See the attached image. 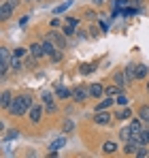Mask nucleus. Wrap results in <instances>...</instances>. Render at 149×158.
I'll list each match as a JSON object with an SVG mask.
<instances>
[{
    "mask_svg": "<svg viewBox=\"0 0 149 158\" xmlns=\"http://www.w3.org/2000/svg\"><path fill=\"white\" fill-rule=\"evenodd\" d=\"M34 105L32 103V96L30 94H22V96H15L13 98V103H11V107L6 109L11 115H24V113H28V109Z\"/></svg>",
    "mask_w": 149,
    "mask_h": 158,
    "instance_id": "1",
    "label": "nucleus"
},
{
    "mask_svg": "<svg viewBox=\"0 0 149 158\" xmlns=\"http://www.w3.org/2000/svg\"><path fill=\"white\" fill-rule=\"evenodd\" d=\"M47 39H51V41L58 45V49H66V34H64V32L60 34L58 30H51L49 34H47Z\"/></svg>",
    "mask_w": 149,
    "mask_h": 158,
    "instance_id": "2",
    "label": "nucleus"
},
{
    "mask_svg": "<svg viewBox=\"0 0 149 158\" xmlns=\"http://www.w3.org/2000/svg\"><path fill=\"white\" fill-rule=\"evenodd\" d=\"M28 120L32 122V124H38L41 120H43V107L41 105H32L28 109Z\"/></svg>",
    "mask_w": 149,
    "mask_h": 158,
    "instance_id": "3",
    "label": "nucleus"
},
{
    "mask_svg": "<svg viewBox=\"0 0 149 158\" xmlns=\"http://www.w3.org/2000/svg\"><path fill=\"white\" fill-rule=\"evenodd\" d=\"M90 96V88H83V85H77L73 90V101L74 103H85Z\"/></svg>",
    "mask_w": 149,
    "mask_h": 158,
    "instance_id": "4",
    "label": "nucleus"
},
{
    "mask_svg": "<svg viewBox=\"0 0 149 158\" xmlns=\"http://www.w3.org/2000/svg\"><path fill=\"white\" fill-rule=\"evenodd\" d=\"M94 122H96L98 126H107V124H111V113H109L107 109H102V111H96V115H94Z\"/></svg>",
    "mask_w": 149,
    "mask_h": 158,
    "instance_id": "5",
    "label": "nucleus"
},
{
    "mask_svg": "<svg viewBox=\"0 0 149 158\" xmlns=\"http://www.w3.org/2000/svg\"><path fill=\"white\" fill-rule=\"evenodd\" d=\"M13 11H15V9H13L9 2H2V4H0V19H2V22H6V19L13 15Z\"/></svg>",
    "mask_w": 149,
    "mask_h": 158,
    "instance_id": "6",
    "label": "nucleus"
},
{
    "mask_svg": "<svg viewBox=\"0 0 149 158\" xmlns=\"http://www.w3.org/2000/svg\"><path fill=\"white\" fill-rule=\"evenodd\" d=\"M147 75H149L147 64H136V66H134V77H136V81H143Z\"/></svg>",
    "mask_w": 149,
    "mask_h": 158,
    "instance_id": "7",
    "label": "nucleus"
},
{
    "mask_svg": "<svg viewBox=\"0 0 149 158\" xmlns=\"http://www.w3.org/2000/svg\"><path fill=\"white\" fill-rule=\"evenodd\" d=\"M55 96L62 98V101L73 98V90H68V88H64V85H55Z\"/></svg>",
    "mask_w": 149,
    "mask_h": 158,
    "instance_id": "8",
    "label": "nucleus"
},
{
    "mask_svg": "<svg viewBox=\"0 0 149 158\" xmlns=\"http://www.w3.org/2000/svg\"><path fill=\"white\" fill-rule=\"evenodd\" d=\"M90 96H92V98L104 96V85H102V83H92V85H90Z\"/></svg>",
    "mask_w": 149,
    "mask_h": 158,
    "instance_id": "9",
    "label": "nucleus"
},
{
    "mask_svg": "<svg viewBox=\"0 0 149 158\" xmlns=\"http://www.w3.org/2000/svg\"><path fill=\"white\" fill-rule=\"evenodd\" d=\"M43 105H45L47 111H55V98H53V94H49V92L43 94Z\"/></svg>",
    "mask_w": 149,
    "mask_h": 158,
    "instance_id": "10",
    "label": "nucleus"
},
{
    "mask_svg": "<svg viewBox=\"0 0 149 158\" xmlns=\"http://www.w3.org/2000/svg\"><path fill=\"white\" fill-rule=\"evenodd\" d=\"M43 49H45V56H49V58H51L53 53L58 52V45H55L51 39H45V41H43Z\"/></svg>",
    "mask_w": 149,
    "mask_h": 158,
    "instance_id": "11",
    "label": "nucleus"
},
{
    "mask_svg": "<svg viewBox=\"0 0 149 158\" xmlns=\"http://www.w3.org/2000/svg\"><path fill=\"white\" fill-rule=\"evenodd\" d=\"M122 88H124V85H117V83L113 81L111 85H107V88H104V96H113V98H115V96L122 92Z\"/></svg>",
    "mask_w": 149,
    "mask_h": 158,
    "instance_id": "12",
    "label": "nucleus"
},
{
    "mask_svg": "<svg viewBox=\"0 0 149 158\" xmlns=\"http://www.w3.org/2000/svg\"><path fill=\"white\" fill-rule=\"evenodd\" d=\"M139 148H141L139 143H134V141H128V143L124 145V154H126V156H136Z\"/></svg>",
    "mask_w": 149,
    "mask_h": 158,
    "instance_id": "13",
    "label": "nucleus"
},
{
    "mask_svg": "<svg viewBox=\"0 0 149 158\" xmlns=\"http://www.w3.org/2000/svg\"><path fill=\"white\" fill-rule=\"evenodd\" d=\"M30 53H32L34 58H43V56H45L43 43H32V45H30Z\"/></svg>",
    "mask_w": 149,
    "mask_h": 158,
    "instance_id": "14",
    "label": "nucleus"
},
{
    "mask_svg": "<svg viewBox=\"0 0 149 158\" xmlns=\"http://www.w3.org/2000/svg\"><path fill=\"white\" fill-rule=\"evenodd\" d=\"M11 103H13V94H11L9 90H4V92H2V98H0V105H2V109H9Z\"/></svg>",
    "mask_w": 149,
    "mask_h": 158,
    "instance_id": "15",
    "label": "nucleus"
},
{
    "mask_svg": "<svg viewBox=\"0 0 149 158\" xmlns=\"http://www.w3.org/2000/svg\"><path fill=\"white\" fill-rule=\"evenodd\" d=\"M130 131H132V135L141 132L143 131V120H141V118H134V120L130 122Z\"/></svg>",
    "mask_w": 149,
    "mask_h": 158,
    "instance_id": "16",
    "label": "nucleus"
},
{
    "mask_svg": "<svg viewBox=\"0 0 149 158\" xmlns=\"http://www.w3.org/2000/svg\"><path fill=\"white\" fill-rule=\"evenodd\" d=\"M134 66H136V64H128V66H126V81H128V83H132V81H136V77H134Z\"/></svg>",
    "mask_w": 149,
    "mask_h": 158,
    "instance_id": "17",
    "label": "nucleus"
},
{
    "mask_svg": "<svg viewBox=\"0 0 149 158\" xmlns=\"http://www.w3.org/2000/svg\"><path fill=\"white\" fill-rule=\"evenodd\" d=\"M115 103V98L113 96H109V98H104V101H100L98 105H96V111H102V109H109V107Z\"/></svg>",
    "mask_w": 149,
    "mask_h": 158,
    "instance_id": "18",
    "label": "nucleus"
},
{
    "mask_svg": "<svg viewBox=\"0 0 149 158\" xmlns=\"http://www.w3.org/2000/svg\"><path fill=\"white\" fill-rule=\"evenodd\" d=\"M102 152H104V154H115V152H117V143H113V141H107V143L102 145Z\"/></svg>",
    "mask_w": 149,
    "mask_h": 158,
    "instance_id": "19",
    "label": "nucleus"
},
{
    "mask_svg": "<svg viewBox=\"0 0 149 158\" xmlns=\"http://www.w3.org/2000/svg\"><path fill=\"white\" fill-rule=\"evenodd\" d=\"M11 58L13 56L9 53V49H4V47L0 49V64H11Z\"/></svg>",
    "mask_w": 149,
    "mask_h": 158,
    "instance_id": "20",
    "label": "nucleus"
},
{
    "mask_svg": "<svg viewBox=\"0 0 149 158\" xmlns=\"http://www.w3.org/2000/svg\"><path fill=\"white\" fill-rule=\"evenodd\" d=\"M119 139H122L124 143L132 141V131H130V126H128V128H122V131H119Z\"/></svg>",
    "mask_w": 149,
    "mask_h": 158,
    "instance_id": "21",
    "label": "nucleus"
},
{
    "mask_svg": "<svg viewBox=\"0 0 149 158\" xmlns=\"http://www.w3.org/2000/svg\"><path fill=\"white\" fill-rule=\"evenodd\" d=\"M113 81L117 83V85H126L128 81H126V73H122V71H117L115 75H113Z\"/></svg>",
    "mask_w": 149,
    "mask_h": 158,
    "instance_id": "22",
    "label": "nucleus"
},
{
    "mask_svg": "<svg viewBox=\"0 0 149 158\" xmlns=\"http://www.w3.org/2000/svg\"><path fill=\"white\" fill-rule=\"evenodd\" d=\"M139 118H141L143 122H149V105H143L139 109Z\"/></svg>",
    "mask_w": 149,
    "mask_h": 158,
    "instance_id": "23",
    "label": "nucleus"
},
{
    "mask_svg": "<svg viewBox=\"0 0 149 158\" xmlns=\"http://www.w3.org/2000/svg\"><path fill=\"white\" fill-rule=\"evenodd\" d=\"M62 145H66V139H64V137H62V139H55V141H53V143L49 145V150H53V152H58V150H60Z\"/></svg>",
    "mask_w": 149,
    "mask_h": 158,
    "instance_id": "24",
    "label": "nucleus"
},
{
    "mask_svg": "<svg viewBox=\"0 0 149 158\" xmlns=\"http://www.w3.org/2000/svg\"><path fill=\"white\" fill-rule=\"evenodd\" d=\"M68 6H70V0H66V2H62L60 6H55V9H53V13H55V15H62V13L68 9Z\"/></svg>",
    "mask_w": 149,
    "mask_h": 158,
    "instance_id": "25",
    "label": "nucleus"
},
{
    "mask_svg": "<svg viewBox=\"0 0 149 158\" xmlns=\"http://www.w3.org/2000/svg\"><path fill=\"white\" fill-rule=\"evenodd\" d=\"M11 69H13V71H19V69H22V58L13 56V58H11Z\"/></svg>",
    "mask_w": 149,
    "mask_h": 158,
    "instance_id": "26",
    "label": "nucleus"
},
{
    "mask_svg": "<svg viewBox=\"0 0 149 158\" xmlns=\"http://www.w3.org/2000/svg\"><path fill=\"white\" fill-rule=\"evenodd\" d=\"M94 71H96V64H87V66H81V69H79L81 75H90V73H94Z\"/></svg>",
    "mask_w": 149,
    "mask_h": 158,
    "instance_id": "27",
    "label": "nucleus"
},
{
    "mask_svg": "<svg viewBox=\"0 0 149 158\" xmlns=\"http://www.w3.org/2000/svg\"><path fill=\"white\" fill-rule=\"evenodd\" d=\"M17 137H19V131H17V128H11L9 135H4V141H13V139H17Z\"/></svg>",
    "mask_w": 149,
    "mask_h": 158,
    "instance_id": "28",
    "label": "nucleus"
},
{
    "mask_svg": "<svg viewBox=\"0 0 149 158\" xmlns=\"http://www.w3.org/2000/svg\"><path fill=\"white\" fill-rule=\"evenodd\" d=\"M73 128H74L73 120H64V122H62V132H70Z\"/></svg>",
    "mask_w": 149,
    "mask_h": 158,
    "instance_id": "29",
    "label": "nucleus"
},
{
    "mask_svg": "<svg viewBox=\"0 0 149 158\" xmlns=\"http://www.w3.org/2000/svg\"><path fill=\"white\" fill-rule=\"evenodd\" d=\"M115 103H117V105H128V96H126V94H122V92H119V94H117V96H115Z\"/></svg>",
    "mask_w": 149,
    "mask_h": 158,
    "instance_id": "30",
    "label": "nucleus"
},
{
    "mask_svg": "<svg viewBox=\"0 0 149 158\" xmlns=\"http://www.w3.org/2000/svg\"><path fill=\"white\" fill-rule=\"evenodd\" d=\"M139 11L134 9V6H126L124 11H122V15H126V17H132V15H136Z\"/></svg>",
    "mask_w": 149,
    "mask_h": 158,
    "instance_id": "31",
    "label": "nucleus"
},
{
    "mask_svg": "<svg viewBox=\"0 0 149 158\" xmlns=\"http://www.w3.org/2000/svg\"><path fill=\"white\" fill-rule=\"evenodd\" d=\"M130 115H132V111H130V109H124V111H119V113H117V118H119V120H128Z\"/></svg>",
    "mask_w": 149,
    "mask_h": 158,
    "instance_id": "32",
    "label": "nucleus"
},
{
    "mask_svg": "<svg viewBox=\"0 0 149 158\" xmlns=\"http://www.w3.org/2000/svg\"><path fill=\"white\" fill-rule=\"evenodd\" d=\"M136 156H139V158H145V156H149V150L145 148V145H141V148H139V152H136Z\"/></svg>",
    "mask_w": 149,
    "mask_h": 158,
    "instance_id": "33",
    "label": "nucleus"
},
{
    "mask_svg": "<svg viewBox=\"0 0 149 158\" xmlns=\"http://www.w3.org/2000/svg\"><path fill=\"white\" fill-rule=\"evenodd\" d=\"M62 32H64L66 36H73V34H74V28H73V26H66V24H64V26H62Z\"/></svg>",
    "mask_w": 149,
    "mask_h": 158,
    "instance_id": "34",
    "label": "nucleus"
},
{
    "mask_svg": "<svg viewBox=\"0 0 149 158\" xmlns=\"http://www.w3.org/2000/svg\"><path fill=\"white\" fill-rule=\"evenodd\" d=\"M64 24H66V26H73V28L79 26V22H77L74 17H66V22H64Z\"/></svg>",
    "mask_w": 149,
    "mask_h": 158,
    "instance_id": "35",
    "label": "nucleus"
},
{
    "mask_svg": "<svg viewBox=\"0 0 149 158\" xmlns=\"http://www.w3.org/2000/svg\"><path fill=\"white\" fill-rule=\"evenodd\" d=\"M9 66H11V64H0V75H2V77L9 73Z\"/></svg>",
    "mask_w": 149,
    "mask_h": 158,
    "instance_id": "36",
    "label": "nucleus"
},
{
    "mask_svg": "<svg viewBox=\"0 0 149 158\" xmlns=\"http://www.w3.org/2000/svg\"><path fill=\"white\" fill-rule=\"evenodd\" d=\"M51 60H53V62H60V60H62V49L53 53V56H51Z\"/></svg>",
    "mask_w": 149,
    "mask_h": 158,
    "instance_id": "37",
    "label": "nucleus"
},
{
    "mask_svg": "<svg viewBox=\"0 0 149 158\" xmlns=\"http://www.w3.org/2000/svg\"><path fill=\"white\" fill-rule=\"evenodd\" d=\"M113 4H115V6H126L128 0H113Z\"/></svg>",
    "mask_w": 149,
    "mask_h": 158,
    "instance_id": "38",
    "label": "nucleus"
},
{
    "mask_svg": "<svg viewBox=\"0 0 149 158\" xmlns=\"http://www.w3.org/2000/svg\"><path fill=\"white\" fill-rule=\"evenodd\" d=\"M6 2H9V4H11V6H13V9H17V6H19V2H22V0H6Z\"/></svg>",
    "mask_w": 149,
    "mask_h": 158,
    "instance_id": "39",
    "label": "nucleus"
},
{
    "mask_svg": "<svg viewBox=\"0 0 149 158\" xmlns=\"http://www.w3.org/2000/svg\"><path fill=\"white\" fill-rule=\"evenodd\" d=\"M24 53H26V49H15V52H13V56H17V58H24Z\"/></svg>",
    "mask_w": 149,
    "mask_h": 158,
    "instance_id": "40",
    "label": "nucleus"
},
{
    "mask_svg": "<svg viewBox=\"0 0 149 158\" xmlns=\"http://www.w3.org/2000/svg\"><path fill=\"white\" fill-rule=\"evenodd\" d=\"M60 26V19H51V28H58Z\"/></svg>",
    "mask_w": 149,
    "mask_h": 158,
    "instance_id": "41",
    "label": "nucleus"
},
{
    "mask_svg": "<svg viewBox=\"0 0 149 158\" xmlns=\"http://www.w3.org/2000/svg\"><path fill=\"white\" fill-rule=\"evenodd\" d=\"M147 92H149V81H147Z\"/></svg>",
    "mask_w": 149,
    "mask_h": 158,
    "instance_id": "42",
    "label": "nucleus"
},
{
    "mask_svg": "<svg viewBox=\"0 0 149 158\" xmlns=\"http://www.w3.org/2000/svg\"><path fill=\"white\" fill-rule=\"evenodd\" d=\"M24 2H32V0H24Z\"/></svg>",
    "mask_w": 149,
    "mask_h": 158,
    "instance_id": "43",
    "label": "nucleus"
},
{
    "mask_svg": "<svg viewBox=\"0 0 149 158\" xmlns=\"http://www.w3.org/2000/svg\"><path fill=\"white\" fill-rule=\"evenodd\" d=\"M38 2H41V0H38Z\"/></svg>",
    "mask_w": 149,
    "mask_h": 158,
    "instance_id": "44",
    "label": "nucleus"
}]
</instances>
